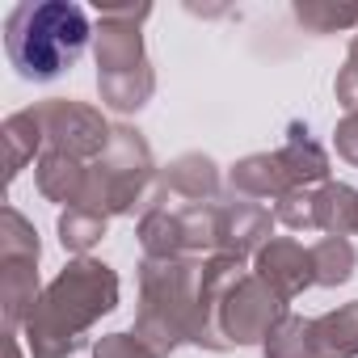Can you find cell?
Segmentation results:
<instances>
[{
    "instance_id": "1",
    "label": "cell",
    "mask_w": 358,
    "mask_h": 358,
    "mask_svg": "<svg viewBox=\"0 0 358 358\" xmlns=\"http://www.w3.org/2000/svg\"><path fill=\"white\" fill-rule=\"evenodd\" d=\"M5 47L26 80H55L85 55L89 17L80 5H68V0L17 5L5 26Z\"/></svg>"
}]
</instances>
